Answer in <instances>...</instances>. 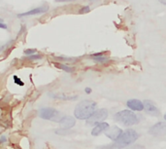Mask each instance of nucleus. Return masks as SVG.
<instances>
[{
  "instance_id": "1",
  "label": "nucleus",
  "mask_w": 166,
  "mask_h": 149,
  "mask_svg": "<svg viewBox=\"0 0 166 149\" xmlns=\"http://www.w3.org/2000/svg\"><path fill=\"white\" fill-rule=\"evenodd\" d=\"M96 109V102L84 99L76 105L74 110V115L79 120H87Z\"/></svg>"
},
{
  "instance_id": "2",
  "label": "nucleus",
  "mask_w": 166,
  "mask_h": 149,
  "mask_svg": "<svg viewBox=\"0 0 166 149\" xmlns=\"http://www.w3.org/2000/svg\"><path fill=\"white\" fill-rule=\"evenodd\" d=\"M138 137L139 134L136 131H134L133 129H127L124 131H122V134L119 136L118 139L115 140L113 147L116 149H122L135 142L138 139Z\"/></svg>"
},
{
  "instance_id": "3",
  "label": "nucleus",
  "mask_w": 166,
  "mask_h": 149,
  "mask_svg": "<svg viewBox=\"0 0 166 149\" xmlns=\"http://www.w3.org/2000/svg\"><path fill=\"white\" fill-rule=\"evenodd\" d=\"M116 122L124 126H133L138 123V117L132 110H121L114 117Z\"/></svg>"
},
{
  "instance_id": "4",
  "label": "nucleus",
  "mask_w": 166,
  "mask_h": 149,
  "mask_svg": "<svg viewBox=\"0 0 166 149\" xmlns=\"http://www.w3.org/2000/svg\"><path fill=\"white\" fill-rule=\"evenodd\" d=\"M40 118L45 120H51V121H56L59 122L62 117L60 116V113L52 107H44L41 108L38 112Z\"/></svg>"
},
{
  "instance_id": "5",
  "label": "nucleus",
  "mask_w": 166,
  "mask_h": 149,
  "mask_svg": "<svg viewBox=\"0 0 166 149\" xmlns=\"http://www.w3.org/2000/svg\"><path fill=\"white\" fill-rule=\"evenodd\" d=\"M108 117V110L105 108L95 110V112L87 119V124L89 125H96L98 123L103 122L105 119Z\"/></svg>"
},
{
  "instance_id": "6",
  "label": "nucleus",
  "mask_w": 166,
  "mask_h": 149,
  "mask_svg": "<svg viewBox=\"0 0 166 149\" xmlns=\"http://www.w3.org/2000/svg\"><path fill=\"white\" fill-rule=\"evenodd\" d=\"M149 133L156 136H163L166 134V122H158L156 125H153Z\"/></svg>"
},
{
  "instance_id": "7",
  "label": "nucleus",
  "mask_w": 166,
  "mask_h": 149,
  "mask_svg": "<svg viewBox=\"0 0 166 149\" xmlns=\"http://www.w3.org/2000/svg\"><path fill=\"white\" fill-rule=\"evenodd\" d=\"M48 10H49V6L48 5H42V6H40V7L32 9V10H30V11H27V12H24V13L19 14V15H17V17L22 18V17L35 16V15H39V14L46 13V12L48 11Z\"/></svg>"
},
{
  "instance_id": "8",
  "label": "nucleus",
  "mask_w": 166,
  "mask_h": 149,
  "mask_svg": "<svg viewBox=\"0 0 166 149\" xmlns=\"http://www.w3.org/2000/svg\"><path fill=\"white\" fill-rule=\"evenodd\" d=\"M59 126L61 129H67V130H70L71 128H73L76 124V120L74 117L72 116H64L60 119Z\"/></svg>"
},
{
  "instance_id": "9",
  "label": "nucleus",
  "mask_w": 166,
  "mask_h": 149,
  "mask_svg": "<svg viewBox=\"0 0 166 149\" xmlns=\"http://www.w3.org/2000/svg\"><path fill=\"white\" fill-rule=\"evenodd\" d=\"M126 105L132 111H142L144 109V102H142L139 99H135V98L129 99V101H127Z\"/></svg>"
},
{
  "instance_id": "10",
  "label": "nucleus",
  "mask_w": 166,
  "mask_h": 149,
  "mask_svg": "<svg viewBox=\"0 0 166 149\" xmlns=\"http://www.w3.org/2000/svg\"><path fill=\"white\" fill-rule=\"evenodd\" d=\"M122 131L121 128H118V127H112L110 128L109 130H107L106 131H105V136H106L107 137H109L110 139H112L115 141L116 139H118L119 136L122 134Z\"/></svg>"
},
{
  "instance_id": "11",
  "label": "nucleus",
  "mask_w": 166,
  "mask_h": 149,
  "mask_svg": "<svg viewBox=\"0 0 166 149\" xmlns=\"http://www.w3.org/2000/svg\"><path fill=\"white\" fill-rule=\"evenodd\" d=\"M109 129H110V126L108 123H106V122L98 123V124H96L94 127H93L92 131H91V134L94 136H97L101 133H104V131H106L107 130H109Z\"/></svg>"
},
{
  "instance_id": "12",
  "label": "nucleus",
  "mask_w": 166,
  "mask_h": 149,
  "mask_svg": "<svg viewBox=\"0 0 166 149\" xmlns=\"http://www.w3.org/2000/svg\"><path fill=\"white\" fill-rule=\"evenodd\" d=\"M144 102V109L147 111V113H149L150 115L153 116H158L159 115V110L157 109V107L156 106V104L151 101H145Z\"/></svg>"
},
{
  "instance_id": "13",
  "label": "nucleus",
  "mask_w": 166,
  "mask_h": 149,
  "mask_svg": "<svg viewBox=\"0 0 166 149\" xmlns=\"http://www.w3.org/2000/svg\"><path fill=\"white\" fill-rule=\"evenodd\" d=\"M51 96V98H57V99H62V101H75L78 98V96H69L65 95V93H49Z\"/></svg>"
},
{
  "instance_id": "14",
  "label": "nucleus",
  "mask_w": 166,
  "mask_h": 149,
  "mask_svg": "<svg viewBox=\"0 0 166 149\" xmlns=\"http://www.w3.org/2000/svg\"><path fill=\"white\" fill-rule=\"evenodd\" d=\"M91 58L94 60L98 63H105L109 60V58L104 56V53H97V54H94L91 56Z\"/></svg>"
},
{
  "instance_id": "15",
  "label": "nucleus",
  "mask_w": 166,
  "mask_h": 149,
  "mask_svg": "<svg viewBox=\"0 0 166 149\" xmlns=\"http://www.w3.org/2000/svg\"><path fill=\"white\" fill-rule=\"evenodd\" d=\"M55 66L58 67V68L62 69L64 70V71L68 72V73H72L73 71H74V69L72 68V67H70L69 65H65V64H62V63H54Z\"/></svg>"
},
{
  "instance_id": "16",
  "label": "nucleus",
  "mask_w": 166,
  "mask_h": 149,
  "mask_svg": "<svg viewBox=\"0 0 166 149\" xmlns=\"http://www.w3.org/2000/svg\"><path fill=\"white\" fill-rule=\"evenodd\" d=\"M55 134H59V136H66V134H69V131L67 129H59V130H56L55 131Z\"/></svg>"
},
{
  "instance_id": "17",
  "label": "nucleus",
  "mask_w": 166,
  "mask_h": 149,
  "mask_svg": "<svg viewBox=\"0 0 166 149\" xmlns=\"http://www.w3.org/2000/svg\"><path fill=\"white\" fill-rule=\"evenodd\" d=\"M14 81H15V83L17 84L19 86H24V83H23V82L20 80V79L17 77V76H16V75L14 76Z\"/></svg>"
},
{
  "instance_id": "18",
  "label": "nucleus",
  "mask_w": 166,
  "mask_h": 149,
  "mask_svg": "<svg viewBox=\"0 0 166 149\" xmlns=\"http://www.w3.org/2000/svg\"><path fill=\"white\" fill-rule=\"evenodd\" d=\"M89 11H90V8L89 7V6H84V7L80 9L79 13H80V14H86V13H89Z\"/></svg>"
},
{
  "instance_id": "19",
  "label": "nucleus",
  "mask_w": 166,
  "mask_h": 149,
  "mask_svg": "<svg viewBox=\"0 0 166 149\" xmlns=\"http://www.w3.org/2000/svg\"><path fill=\"white\" fill-rule=\"evenodd\" d=\"M28 60H40V58H42L40 55H30L27 57Z\"/></svg>"
},
{
  "instance_id": "20",
  "label": "nucleus",
  "mask_w": 166,
  "mask_h": 149,
  "mask_svg": "<svg viewBox=\"0 0 166 149\" xmlns=\"http://www.w3.org/2000/svg\"><path fill=\"white\" fill-rule=\"evenodd\" d=\"M36 53V50L35 49H28V50H25L24 51V54L27 55V56H30V55H33Z\"/></svg>"
},
{
  "instance_id": "21",
  "label": "nucleus",
  "mask_w": 166,
  "mask_h": 149,
  "mask_svg": "<svg viewBox=\"0 0 166 149\" xmlns=\"http://www.w3.org/2000/svg\"><path fill=\"white\" fill-rule=\"evenodd\" d=\"M7 141V138H6L5 136H1V138H0V143H5Z\"/></svg>"
},
{
  "instance_id": "22",
  "label": "nucleus",
  "mask_w": 166,
  "mask_h": 149,
  "mask_svg": "<svg viewBox=\"0 0 166 149\" xmlns=\"http://www.w3.org/2000/svg\"><path fill=\"white\" fill-rule=\"evenodd\" d=\"M56 2H72V1H76V0H55Z\"/></svg>"
},
{
  "instance_id": "23",
  "label": "nucleus",
  "mask_w": 166,
  "mask_h": 149,
  "mask_svg": "<svg viewBox=\"0 0 166 149\" xmlns=\"http://www.w3.org/2000/svg\"><path fill=\"white\" fill-rule=\"evenodd\" d=\"M0 27L3 28V29H6V28H7V25H6L5 23H3V22H0Z\"/></svg>"
},
{
  "instance_id": "24",
  "label": "nucleus",
  "mask_w": 166,
  "mask_h": 149,
  "mask_svg": "<svg viewBox=\"0 0 166 149\" xmlns=\"http://www.w3.org/2000/svg\"><path fill=\"white\" fill-rule=\"evenodd\" d=\"M84 92H86V93H91V89H90V88H86V89H84Z\"/></svg>"
},
{
  "instance_id": "25",
  "label": "nucleus",
  "mask_w": 166,
  "mask_h": 149,
  "mask_svg": "<svg viewBox=\"0 0 166 149\" xmlns=\"http://www.w3.org/2000/svg\"><path fill=\"white\" fill-rule=\"evenodd\" d=\"M164 119L166 120V114H165V115H164Z\"/></svg>"
},
{
  "instance_id": "26",
  "label": "nucleus",
  "mask_w": 166,
  "mask_h": 149,
  "mask_svg": "<svg viewBox=\"0 0 166 149\" xmlns=\"http://www.w3.org/2000/svg\"><path fill=\"white\" fill-rule=\"evenodd\" d=\"M128 149H132V148H128Z\"/></svg>"
}]
</instances>
